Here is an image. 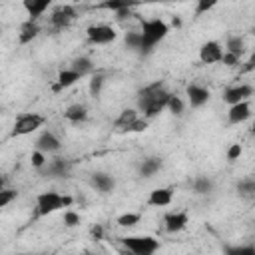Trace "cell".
<instances>
[{
    "instance_id": "cell-33",
    "label": "cell",
    "mask_w": 255,
    "mask_h": 255,
    "mask_svg": "<svg viewBox=\"0 0 255 255\" xmlns=\"http://www.w3.org/2000/svg\"><path fill=\"white\" fill-rule=\"evenodd\" d=\"M124 40H126V46H128L129 50L139 52V48H141V34H139V32H128Z\"/></svg>"
},
{
    "instance_id": "cell-24",
    "label": "cell",
    "mask_w": 255,
    "mask_h": 255,
    "mask_svg": "<svg viewBox=\"0 0 255 255\" xmlns=\"http://www.w3.org/2000/svg\"><path fill=\"white\" fill-rule=\"evenodd\" d=\"M159 169H161V159L155 157V155L145 157V159L139 163V175H141V177H153Z\"/></svg>"
},
{
    "instance_id": "cell-25",
    "label": "cell",
    "mask_w": 255,
    "mask_h": 255,
    "mask_svg": "<svg viewBox=\"0 0 255 255\" xmlns=\"http://www.w3.org/2000/svg\"><path fill=\"white\" fill-rule=\"evenodd\" d=\"M165 110H167L169 114H173V116H181L183 110H185V102H183V98L177 96V94H169L167 104H165Z\"/></svg>"
},
{
    "instance_id": "cell-6",
    "label": "cell",
    "mask_w": 255,
    "mask_h": 255,
    "mask_svg": "<svg viewBox=\"0 0 255 255\" xmlns=\"http://www.w3.org/2000/svg\"><path fill=\"white\" fill-rule=\"evenodd\" d=\"M86 38H88L90 44L104 46V44L116 42L118 32H116V28L110 26V24H92V26L86 30Z\"/></svg>"
},
{
    "instance_id": "cell-43",
    "label": "cell",
    "mask_w": 255,
    "mask_h": 255,
    "mask_svg": "<svg viewBox=\"0 0 255 255\" xmlns=\"http://www.w3.org/2000/svg\"><path fill=\"white\" fill-rule=\"evenodd\" d=\"M82 255H100V253H96V251H84Z\"/></svg>"
},
{
    "instance_id": "cell-15",
    "label": "cell",
    "mask_w": 255,
    "mask_h": 255,
    "mask_svg": "<svg viewBox=\"0 0 255 255\" xmlns=\"http://www.w3.org/2000/svg\"><path fill=\"white\" fill-rule=\"evenodd\" d=\"M22 6L26 10V14H28V20L30 22H38V18H42L44 12L50 10L52 2L50 0H24Z\"/></svg>"
},
{
    "instance_id": "cell-31",
    "label": "cell",
    "mask_w": 255,
    "mask_h": 255,
    "mask_svg": "<svg viewBox=\"0 0 255 255\" xmlns=\"http://www.w3.org/2000/svg\"><path fill=\"white\" fill-rule=\"evenodd\" d=\"M30 163H32V167H34V169L42 171V169H44V165L48 163V155H46V153H42V151H38V149H34V151H32V155H30Z\"/></svg>"
},
{
    "instance_id": "cell-34",
    "label": "cell",
    "mask_w": 255,
    "mask_h": 255,
    "mask_svg": "<svg viewBox=\"0 0 255 255\" xmlns=\"http://www.w3.org/2000/svg\"><path fill=\"white\" fill-rule=\"evenodd\" d=\"M64 225L66 227H76V225H80V221H82V217H80V213L78 211H74V209H64Z\"/></svg>"
},
{
    "instance_id": "cell-13",
    "label": "cell",
    "mask_w": 255,
    "mask_h": 255,
    "mask_svg": "<svg viewBox=\"0 0 255 255\" xmlns=\"http://www.w3.org/2000/svg\"><path fill=\"white\" fill-rule=\"evenodd\" d=\"M251 118V104L249 102H239V104H233L229 106L227 110V122L231 126H239L243 122H247Z\"/></svg>"
},
{
    "instance_id": "cell-40",
    "label": "cell",
    "mask_w": 255,
    "mask_h": 255,
    "mask_svg": "<svg viewBox=\"0 0 255 255\" xmlns=\"http://www.w3.org/2000/svg\"><path fill=\"white\" fill-rule=\"evenodd\" d=\"M92 235H94V239H102V235H104V227H102V225L92 227Z\"/></svg>"
},
{
    "instance_id": "cell-37",
    "label": "cell",
    "mask_w": 255,
    "mask_h": 255,
    "mask_svg": "<svg viewBox=\"0 0 255 255\" xmlns=\"http://www.w3.org/2000/svg\"><path fill=\"white\" fill-rule=\"evenodd\" d=\"M147 126H149V122H147L145 118H137V120L131 124V128H129L128 133H141V131L147 129Z\"/></svg>"
},
{
    "instance_id": "cell-36",
    "label": "cell",
    "mask_w": 255,
    "mask_h": 255,
    "mask_svg": "<svg viewBox=\"0 0 255 255\" xmlns=\"http://www.w3.org/2000/svg\"><path fill=\"white\" fill-rule=\"evenodd\" d=\"M241 153H243V147H241V143H231L229 147H227V161H237L239 157H241Z\"/></svg>"
},
{
    "instance_id": "cell-11",
    "label": "cell",
    "mask_w": 255,
    "mask_h": 255,
    "mask_svg": "<svg viewBox=\"0 0 255 255\" xmlns=\"http://www.w3.org/2000/svg\"><path fill=\"white\" fill-rule=\"evenodd\" d=\"M185 96H187V102L191 108H203L209 102L211 92L201 84H189L185 88Z\"/></svg>"
},
{
    "instance_id": "cell-20",
    "label": "cell",
    "mask_w": 255,
    "mask_h": 255,
    "mask_svg": "<svg viewBox=\"0 0 255 255\" xmlns=\"http://www.w3.org/2000/svg\"><path fill=\"white\" fill-rule=\"evenodd\" d=\"M68 68H70V70H74L76 74H80V78L92 76V74H94V70H96V66H94L92 58H88V56H78V58H74V60H72V64H70Z\"/></svg>"
},
{
    "instance_id": "cell-18",
    "label": "cell",
    "mask_w": 255,
    "mask_h": 255,
    "mask_svg": "<svg viewBox=\"0 0 255 255\" xmlns=\"http://www.w3.org/2000/svg\"><path fill=\"white\" fill-rule=\"evenodd\" d=\"M90 183H92V187H94L96 191H100V193H110V191H114V187H116V179H114L110 173H106V171H96V173H92Z\"/></svg>"
},
{
    "instance_id": "cell-2",
    "label": "cell",
    "mask_w": 255,
    "mask_h": 255,
    "mask_svg": "<svg viewBox=\"0 0 255 255\" xmlns=\"http://www.w3.org/2000/svg\"><path fill=\"white\" fill-rule=\"evenodd\" d=\"M141 48L139 54H149L167 34H169V24L163 22L161 18H147L141 20Z\"/></svg>"
},
{
    "instance_id": "cell-28",
    "label": "cell",
    "mask_w": 255,
    "mask_h": 255,
    "mask_svg": "<svg viewBox=\"0 0 255 255\" xmlns=\"http://www.w3.org/2000/svg\"><path fill=\"white\" fill-rule=\"evenodd\" d=\"M139 219H141V215L139 213H135V211H128V213H122L118 219H116V223L120 225V227H135L137 223H139Z\"/></svg>"
},
{
    "instance_id": "cell-1",
    "label": "cell",
    "mask_w": 255,
    "mask_h": 255,
    "mask_svg": "<svg viewBox=\"0 0 255 255\" xmlns=\"http://www.w3.org/2000/svg\"><path fill=\"white\" fill-rule=\"evenodd\" d=\"M169 94L171 92L165 90V84L161 80H155L151 84H145L143 88L137 90V98H135L137 112H141L147 122L153 120L155 116H159L165 110V104H167Z\"/></svg>"
},
{
    "instance_id": "cell-30",
    "label": "cell",
    "mask_w": 255,
    "mask_h": 255,
    "mask_svg": "<svg viewBox=\"0 0 255 255\" xmlns=\"http://www.w3.org/2000/svg\"><path fill=\"white\" fill-rule=\"evenodd\" d=\"M104 82H106V76H104V74H98V72L92 74V80H90V94H92L94 98H98V96L102 94Z\"/></svg>"
},
{
    "instance_id": "cell-3",
    "label": "cell",
    "mask_w": 255,
    "mask_h": 255,
    "mask_svg": "<svg viewBox=\"0 0 255 255\" xmlns=\"http://www.w3.org/2000/svg\"><path fill=\"white\" fill-rule=\"evenodd\" d=\"M74 203L72 195H62L58 191H42L36 195V217H48L56 211L70 209Z\"/></svg>"
},
{
    "instance_id": "cell-10",
    "label": "cell",
    "mask_w": 255,
    "mask_h": 255,
    "mask_svg": "<svg viewBox=\"0 0 255 255\" xmlns=\"http://www.w3.org/2000/svg\"><path fill=\"white\" fill-rule=\"evenodd\" d=\"M223 58V46L215 40H207L199 48V62L201 64H219Z\"/></svg>"
},
{
    "instance_id": "cell-9",
    "label": "cell",
    "mask_w": 255,
    "mask_h": 255,
    "mask_svg": "<svg viewBox=\"0 0 255 255\" xmlns=\"http://www.w3.org/2000/svg\"><path fill=\"white\" fill-rule=\"evenodd\" d=\"M76 16H78L76 6H72V4H62V6H58V8L52 10L50 22H52L54 28H66V26H70V24L76 20Z\"/></svg>"
},
{
    "instance_id": "cell-26",
    "label": "cell",
    "mask_w": 255,
    "mask_h": 255,
    "mask_svg": "<svg viewBox=\"0 0 255 255\" xmlns=\"http://www.w3.org/2000/svg\"><path fill=\"white\" fill-rule=\"evenodd\" d=\"M211 189H213V181H211L209 177L197 175V177L193 179V193H197V195H207V193H211Z\"/></svg>"
},
{
    "instance_id": "cell-44",
    "label": "cell",
    "mask_w": 255,
    "mask_h": 255,
    "mask_svg": "<svg viewBox=\"0 0 255 255\" xmlns=\"http://www.w3.org/2000/svg\"><path fill=\"white\" fill-rule=\"evenodd\" d=\"M26 255H48V253H26Z\"/></svg>"
},
{
    "instance_id": "cell-7",
    "label": "cell",
    "mask_w": 255,
    "mask_h": 255,
    "mask_svg": "<svg viewBox=\"0 0 255 255\" xmlns=\"http://www.w3.org/2000/svg\"><path fill=\"white\" fill-rule=\"evenodd\" d=\"M34 149H38V151H42V153H46V155H56V153H60V149H62V141H60V137H58L54 131L44 129V131L36 137Z\"/></svg>"
},
{
    "instance_id": "cell-35",
    "label": "cell",
    "mask_w": 255,
    "mask_h": 255,
    "mask_svg": "<svg viewBox=\"0 0 255 255\" xmlns=\"http://www.w3.org/2000/svg\"><path fill=\"white\" fill-rule=\"evenodd\" d=\"M128 6H131V4H129V2H124V0H112V2H104V4H100V8L112 10L114 14L120 12V10H124V8H128Z\"/></svg>"
},
{
    "instance_id": "cell-14",
    "label": "cell",
    "mask_w": 255,
    "mask_h": 255,
    "mask_svg": "<svg viewBox=\"0 0 255 255\" xmlns=\"http://www.w3.org/2000/svg\"><path fill=\"white\" fill-rule=\"evenodd\" d=\"M137 118H139V112H137L135 108H126V110H122L120 116H118L116 122H114V131H116V133H128L129 128H131V124H133Z\"/></svg>"
},
{
    "instance_id": "cell-27",
    "label": "cell",
    "mask_w": 255,
    "mask_h": 255,
    "mask_svg": "<svg viewBox=\"0 0 255 255\" xmlns=\"http://www.w3.org/2000/svg\"><path fill=\"white\" fill-rule=\"evenodd\" d=\"M223 255H255V247L251 243L243 245H223Z\"/></svg>"
},
{
    "instance_id": "cell-4",
    "label": "cell",
    "mask_w": 255,
    "mask_h": 255,
    "mask_svg": "<svg viewBox=\"0 0 255 255\" xmlns=\"http://www.w3.org/2000/svg\"><path fill=\"white\" fill-rule=\"evenodd\" d=\"M120 245L133 255H155L159 249V239L153 235H126L120 237Z\"/></svg>"
},
{
    "instance_id": "cell-12",
    "label": "cell",
    "mask_w": 255,
    "mask_h": 255,
    "mask_svg": "<svg viewBox=\"0 0 255 255\" xmlns=\"http://www.w3.org/2000/svg\"><path fill=\"white\" fill-rule=\"evenodd\" d=\"M189 223V215L185 211H171L163 217V227L167 233H179L187 227Z\"/></svg>"
},
{
    "instance_id": "cell-17",
    "label": "cell",
    "mask_w": 255,
    "mask_h": 255,
    "mask_svg": "<svg viewBox=\"0 0 255 255\" xmlns=\"http://www.w3.org/2000/svg\"><path fill=\"white\" fill-rule=\"evenodd\" d=\"M173 201V187H155L147 195V205L151 207H165Z\"/></svg>"
},
{
    "instance_id": "cell-16",
    "label": "cell",
    "mask_w": 255,
    "mask_h": 255,
    "mask_svg": "<svg viewBox=\"0 0 255 255\" xmlns=\"http://www.w3.org/2000/svg\"><path fill=\"white\" fill-rule=\"evenodd\" d=\"M42 171L46 173V177H66L70 173V161L64 157H52Z\"/></svg>"
},
{
    "instance_id": "cell-38",
    "label": "cell",
    "mask_w": 255,
    "mask_h": 255,
    "mask_svg": "<svg viewBox=\"0 0 255 255\" xmlns=\"http://www.w3.org/2000/svg\"><path fill=\"white\" fill-rule=\"evenodd\" d=\"M215 4H217L215 0H209V2H207V0H197V4H195V14H197V16H201L203 12L211 10Z\"/></svg>"
},
{
    "instance_id": "cell-29",
    "label": "cell",
    "mask_w": 255,
    "mask_h": 255,
    "mask_svg": "<svg viewBox=\"0 0 255 255\" xmlns=\"http://www.w3.org/2000/svg\"><path fill=\"white\" fill-rule=\"evenodd\" d=\"M237 191H239V195H243V197H253V193H255V179H253V177L241 179V181L237 183Z\"/></svg>"
},
{
    "instance_id": "cell-41",
    "label": "cell",
    "mask_w": 255,
    "mask_h": 255,
    "mask_svg": "<svg viewBox=\"0 0 255 255\" xmlns=\"http://www.w3.org/2000/svg\"><path fill=\"white\" fill-rule=\"evenodd\" d=\"M6 181H8V179H6V175H4V173H0V189H4V187H6Z\"/></svg>"
},
{
    "instance_id": "cell-42",
    "label": "cell",
    "mask_w": 255,
    "mask_h": 255,
    "mask_svg": "<svg viewBox=\"0 0 255 255\" xmlns=\"http://www.w3.org/2000/svg\"><path fill=\"white\" fill-rule=\"evenodd\" d=\"M118 255H133V253H129L128 249H124V247H120V249H118Z\"/></svg>"
},
{
    "instance_id": "cell-8",
    "label": "cell",
    "mask_w": 255,
    "mask_h": 255,
    "mask_svg": "<svg viewBox=\"0 0 255 255\" xmlns=\"http://www.w3.org/2000/svg\"><path fill=\"white\" fill-rule=\"evenodd\" d=\"M251 96H253V86L251 84H235V86L225 88L223 102L227 106H233V104H239V102H249Z\"/></svg>"
},
{
    "instance_id": "cell-5",
    "label": "cell",
    "mask_w": 255,
    "mask_h": 255,
    "mask_svg": "<svg viewBox=\"0 0 255 255\" xmlns=\"http://www.w3.org/2000/svg\"><path fill=\"white\" fill-rule=\"evenodd\" d=\"M46 118L36 114V112H28V114H20L12 126V135L14 137H22V135H30L34 131H38L44 126Z\"/></svg>"
},
{
    "instance_id": "cell-22",
    "label": "cell",
    "mask_w": 255,
    "mask_h": 255,
    "mask_svg": "<svg viewBox=\"0 0 255 255\" xmlns=\"http://www.w3.org/2000/svg\"><path fill=\"white\" fill-rule=\"evenodd\" d=\"M245 50H247V46H245V40H243L241 36H227L225 46H223V52L233 54V56H237V58H243Z\"/></svg>"
},
{
    "instance_id": "cell-23",
    "label": "cell",
    "mask_w": 255,
    "mask_h": 255,
    "mask_svg": "<svg viewBox=\"0 0 255 255\" xmlns=\"http://www.w3.org/2000/svg\"><path fill=\"white\" fill-rule=\"evenodd\" d=\"M38 34H40V26H38V22H30V20H26V22L22 24L20 32H18V40H20V44H30Z\"/></svg>"
},
{
    "instance_id": "cell-39",
    "label": "cell",
    "mask_w": 255,
    "mask_h": 255,
    "mask_svg": "<svg viewBox=\"0 0 255 255\" xmlns=\"http://www.w3.org/2000/svg\"><path fill=\"white\" fill-rule=\"evenodd\" d=\"M221 62H223L227 68H235V66H239V64H241V58H237V56H233V54H227V52H223V58H221Z\"/></svg>"
},
{
    "instance_id": "cell-32",
    "label": "cell",
    "mask_w": 255,
    "mask_h": 255,
    "mask_svg": "<svg viewBox=\"0 0 255 255\" xmlns=\"http://www.w3.org/2000/svg\"><path fill=\"white\" fill-rule=\"evenodd\" d=\"M16 197H18V191H16V189H12V187L0 189V209H4L6 205H10Z\"/></svg>"
},
{
    "instance_id": "cell-21",
    "label": "cell",
    "mask_w": 255,
    "mask_h": 255,
    "mask_svg": "<svg viewBox=\"0 0 255 255\" xmlns=\"http://www.w3.org/2000/svg\"><path fill=\"white\" fill-rule=\"evenodd\" d=\"M64 118L70 122V124H82L88 120V108L84 104H70L66 110H64Z\"/></svg>"
},
{
    "instance_id": "cell-19",
    "label": "cell",
    "mask_w": 255,
    "mask_h": 255,
    "mask_svg": "<svg viewBox=\"0 0 255 255\" xmlns=\"http://www.w3.org/2000/svg\"><path fill=\"white\" fill-rule=\"evenodd\" d=\"M80 74H76L74 70L70 68H64L58 72V78H56V84H54V92H60V90H66V88H72L76 82H80Z\"/></svg>"
}]
</instances>
